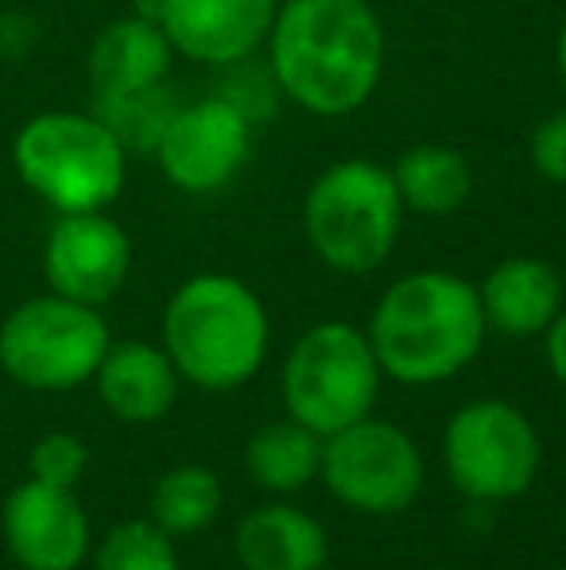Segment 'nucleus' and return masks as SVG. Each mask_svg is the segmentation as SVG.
<instances>
[{"label": "nucleus", "mask_w": 566, "mask_h": 570, "mask_svg": "<svg viewBox=\"0 0 566 570\" xmlns=\"http://www.w3.org/2000/svg\"><path fill=\"white\" fill-rule=\"evenodd\" d=\"M555 67H559V82H563V90H566V23H563V31H559V43H555Z\"/></svg>", "instance_id": "a878e982"}, {"label": "nucleus", "mask_w": 566, "mask_h": 570, "mask_svg": "<svg viewBox=\"0 0 566 570\" xmlns=\"http://www.w3.org/2000/svg\"><path fill=\"white\" fill-rule=\"evenodd\" d=\"M380 376L369 334L349 323H318L284 361V404L291 420L326 439L373 412Z\"/></svg>", "instance_id": "423d86ee"}, {"label": "nucleus", "mask_w": 566, "mask_h": 570, "mask_svg": "<svg viewBox=\"0 0 566 570\" xmlns=\"http://www.w3.org/2000/svg\"><path fill=\"white\" fill-rule=\"evenodd\" d=\"M443 458L458 493L497 504L528 493L544 462V446L520 407L505 400H474L446 423Z\"/></svg>", "instance_id": "6e6552de"}, {"label": "nucleus", "mask_w": 566, "mask_h": 570, "mask_svg": "<svg viewBox=\"0 0 566 570\" xmlns=\"http://www.w3.org/2000/svg\"><path fill=\"white\" fill-rule=\"evenodd\" d=\"M12 171L54 214L109 210L129 179V151L93 109H51L16 128Z\"/></svg>", "instance_id": "20e7f679"}, {"label": "nucleus", "mask_w": 566, "mask_h": 570, "mask_svg": "<svg viewBox=\"0 0 566 570\" xmlns=\"http://www.w3.org/2000/svg\"><path fill=\"white\" fill-rule=\"evenodd\" d=\"M93 384L101 404L125 423H156L179 400V368L171 365L163 345L148 342L109 345Z\"/></svg>", "instance_id": "dca6fc26"}, {"label": "nucleus", "mask_w": 566, "mask_h": 570, "mask_svg": "<svg viewBox=\"0 0 566 570\" xmlns=\"http://www.w3.org/2000/svg\"><path fill=\"white\" fill-rule=\"evenodd\" d=\"M365 334L385 376L400 384H438L481 353L489 326L477 284L427 268L396 279L380 295Z\"/></svg>", "instance_id": "f03ea898"}, {"label": "nucleus", "mask_w": 566, "mask_h": 570, "mask_svg": "<svg viewBox=\"0 0 566 570\" xmlns=\"http://www.w3.org/2000/svg\"><path fill=\"white\" fill-rule=\"evenodd\" d=\"M109 345L98 307L47 292L0 323V368L31 392H67L93 381Z\"/></svg>", "instance_id": "0eeeda50"}, {"label": "nucleus", "mask_w": 566, "mask_h": 570, "mask_svg": "<svg viewBox=\"0 0 566 570\" xmlns=\"http://www.w3.org/2000/svg\"><path fill=\"white\" fill-rule=\"evenodd\" d=\"M322 481L346 509L393 517L424 489V458L404 428L365 415L326 435Z\"/></svg>", "instance_id": "1a4fd4ad"}, {"label": "nucleus", "mask_w": 566, "mask_h": 570, "mask_svg": "<svg viewBox=\"0 0 566 570\" xmlns=\"http://www.w3.org/2000/svg\"><path fill=\"white\" fill-rule=\"evenodd\" d=\"M175 47L159 20L148 16H125L113 20L93 36L90 55H86V75H90L93 98L106 94H132L148 86L167 82L171 75Z\"/></svg>", "instance_id": "2eb2a0df"}, {"label": "nucleus", "mask_w": 566, "mask_h": 570, "mask_svg": "<svg viewBox=\"0 0 566 570\" xmlns=\"http://www.w3.org/2000/svg\"><path fill=\"white\" fill-rule=\"evenodd\" d=\"M179 101L171 98L167 82L148 86V90L132 94H106L93 98V114L101 117V125L125 144V151H156L159 136H163L167 120L175 117Z\"/></svg>", "instance_id": "412c9836"}, {"label": "nucleus", "mask_w": 566, "mask_h": 570, "mask_svg": "<svg viewBox=\"0 0 566 570\" xmlns=\"http://www.w3.org/2000/svg\"><path fill=\"white\" fill-rule=\"evenodd\" d=\"M485 326L505 338H536L563 311V276L539 256H508L477 287Z\"/></svg>", "instance_id": "4468645a"}, {"label": "nucleus", "mask_w": 566, "mask_h": 570, "mask_svg": "<svg viewBox=\"0 0 566 570\" xmlns=\"http://www.w3.org/2000/svg\"><path fill=\"white\" fill-rule=\"evenodd\" d=\"M221 481L206 465H175L151 489V524H159L167 535H195L210 528L221 512Z\"/></svg>", "instance_id": "aec40b11"}, {"label": "nucleus", "mask_w": 566, "mask_h": 570, "mask_svg": "<svg viewBox=\"0 0 566 570\" xmlns=\"http://www.w3.org/2000/svg\"><path fill=\"white\" fill-rule=\"evenodd\" d=\"M404 203L393 167L349 156L322 167L302 198V233L326 268L369 276L393 256L404 226Z\"/></svg>", "instance_id": "39448f33"}, {"label": "nucleus", "mask_w": 566, "mask_h": 570, "mask_svg": "<svg viewBox=\"0 0 566 570\" xmlns=\"http://www.w3.org/2000/svg\"><path fill=\"white\" fill-rule=\"evenodd\" d=\"M265 51V67L291 106L349 117L385 75V23L369 0H287Z\"/></svg>", "instance_id": "f257e3e1"}, {"label": "nucleus", "mask_w": 566, "mask_h": 570, "mask_svg": "<svg viewBox=\"0 0 566 570\" xmlns=\"http://www.w3.org/2000/svg\"><path fill=\"white\" fill-rule=\"evenodd\" d=\"M404 210L419 218H450L474 195V164L450 144H416L393 167Z\"/></svg>", "instance_id": "a211bd4d"}, {"label": "nucleus", "mask_w": 566, "mask_h": 570, "mask_svg": "<svg viewBox=\"0 0 566 570\" xmlns=\"http://www.w3.org/2000/svg\"><path fill=\"white\" fill-rule=\"evenodd\" d=\"M252 128L257 125L234 101L210 94V98L175 109L151 156H156L159 171L175 190H182V195H218L249 164Z\"/></svg>", "instance_id": "9d476101"}, {"label": "nucleus", "mask_w": 566, "mask_h": 570, "mask_svg": "<svg viewBox=\"0 0 566 570\" xmlns=\"http://www.w3.org/2000/svg\"><path fill=\"white\" fill-rule=\"evenodd\" d=\"M93 570H179V556L159 524L125 520L93 548Z\"/></svg>", "instance_id": "4be33fe9"}, {"label": "nucleus", "mask_w": 566, "mask_h": 570, "mask_svg": "<svg viewBox=\"0 0 566 570\" xmlns=\"http://www.w3.org/2000/svg\"><path fill=\"white\" fill-rule=\"evenodd\" d=\"M86 465H90V451L78 435H67V431H51L43 435L36 446H31L28 470L36 481H47V485L59 489H75L82 481Z\"/></svg>", "instance_id": "5701e85b"}, {"label": "nucleus", "mask_w": 566, "mask_h": 570, "mask_svg": "<svg viewBox=\"0 0 566 570\" xmlns=\"http://www.w3.org/2000/svg\"><path fill=\"white\" fill-rule=\"evenodd\" d=\"M547 361H552L555 381L566 389V307L559 311V318L547 326Z\"/></svg>", "instance_id": "393cba45"}, {"label": "nucleus", "mask_w": 566, "mask_h": 570, "mask_svg": "<svg viewBox=\"0 0 566 570\" xmlns=\"http://www.w3.org/2000/svg\"><path fill=\"white\" fill-rule=\"evenodd\" d=\"M237 559L245 570H322L330 543L310 512L295 504H265L237 524Z\"/></svg>", "instance_id": "f3484780"}, {"label": "nucleus", "mask_w": 566, "mask_h": 570, "mask_svg": "<svg viewBox=\"0 0 566 570\" xmlns=\"http://www.w3.org/2000/svg\"><path fill=\"white\" fill-rule=\"evenodd\" d=\"M276 12L280 0H159V28L175 55L226 70L265 51Z\"/></svg>", "instance_id": "ddd939ff"}, {"label": "nucleus", "mask_w": 566, "mask_h": 570, "mask_svg": "<svg viewBox=\"0 0 566 570\" xmlns=\"http://www.w3.org/2000/svg\"><path fill=\"white\" fill-rule=\"evenodd\" d=\"M4 548L23 570H78L90 556V517L75 489L28 478L0 512Z\"/></svg>", "instance_id": "f8f14e48"}, {"label": "nucleus", "mask_w": 566, "mask_h": 570, "mask_svg": "<svg viewBox=\"0 0 566 570\" xmlns=\"http://www.w3.org/2000/svg\"><path fill=\"white\" fill-rule=\"evenodd\" d=\"M132 240L106 210L59 214L43 240V279L54 295L101 307L125 287Z\"/></svg>", "instance_id": "9b49d317"}, {"label": "nucleus", "mask_w": 566, "mask_h": 570, "mask_svg": "<svg viewBox=\"0 0 566 570\" xmlns=\"http://www.w3.org/2000/svg\"><path fill=\"white\" fill-rule=\"evenodd\" d=\"M326 439L299 420L268 423L245 446V470L252 485L268 493H302L322 473Z\"/></svg>", "instance_id": "6ab92c4d"}, {"label": "nucleus", "mask_w": 566, "mask_h": 570, "mask_svg": "<svg viewBox=\"0 0 566 570\" xmlns=\"http://www.w3.org/2000/svg\"><path fill=\"white\" fill-rule=\"evenodd\" d=\"M528 159H532V167H536V175L566 187V109H555L552 117H544L532 128Z\"/></svg>", "instance_id": "b1692460"}, {"label": "nucleus", "mask_w": 566, "mask_h": 570, "mask_svg": "<svg viewBox=\"0 0 566 570\" xmlns=\"http://www.w3.org/2000/svg\"><path fill=\"white\" fill-rule=\"evenodd\" d=\"M268 311L245 279L202 272L175 287L163 311V350L179 376L206 392H234L268 353Z\"/></svg>", "instance_id": "7ed1b4c3"}]
</instances>
